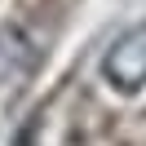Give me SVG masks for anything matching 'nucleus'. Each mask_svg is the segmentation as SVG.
Returning <instances> with one entry per match:
<instances>
[{"label": "nucleus", "instance_id": "nucleus-1", "mask_svg": "<svg viewBox=\"0 0 146 146\" xmlns=\"http://www.w3.org/2000/svg\"><path fill=\"white\" fill-rule=\"evenodd\" d=\"M102 75L111 89L119 93H137L146 84V27H133L106 49L102 58Z\"/></svg>", "mask_w": 146, "mask_h": 146}]
</instances>
